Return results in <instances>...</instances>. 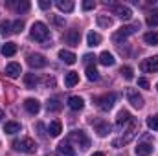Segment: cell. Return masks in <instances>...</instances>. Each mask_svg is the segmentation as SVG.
I'll return each instance as SVG.
<instances>
[{
  "instance_id": "cell-1",
  "label": "cell",
  "mask_w": 158,
  "mask_h": 156,
  "mask_svg": "<svg viewBox=\"0 0 158 156\" xmlns=\"http://www.w3.org/2000/svg\"><path fill=\"white\" fill-rule=\"evenodd\" d=\"M31 39L37 40V42H42L44 46H48L46 42L50 39V30H48V26L44 24V22H35L33 26H31Z\"/></svg>"
},
{
  "instance_id": "cell-2",
  "label": "cell",
  "mask_w": 158,
  "mask_h": 156,
  "mask_svg": "<svg viewBox=\"0 0 158 156\" xmlns=\"http://www.w3.org/2000/svg\"><path fill=\"white\" fill-rule=\"evenodd\" d=\"M13 149L19 153H26V154H33L37 151V145L31 138H22V140H15L13 142Z\"/></svg>"
},
{
  "instance_id": "cell-3",
  "label": "cell",
  "mask_w": 158,
  "mask_h": 156,
  "mask_svg": "<svg viewBox=\"0 0 158 156\" xmlns=\"http://www.w3.org/2000/svg\"><path fill=\"white\" fill-rule=\"evenodd\" d=\"M140 30V24L138 22H134V24H131V26H123V28H119L118 31L114 33V42H121V40H125L127 37H131L132 33H136Z\"/></svg>"
},
{
  "instance_id": "cell-4",
  "label": "cell",
  "mask_w": 158,
  "mask_h": 156,
  "mask_svg": "<svg viewBox=\"0 0 158 156\" xmlns=\"http://www.w3.org/2000/svg\"><path fill=\"white\" fill-rule=\"evenodd\" d=\"M136 130H138V123H136V121H131V127L127 129L125 136L119 138V140H114V142H112V147H123V145H127V143L136 136Z\"/></svg>"
},
{
  "instance_id": "cell-5",
  "label": "cell",
  "mask_w": 158,
  "mask_h": 156,
  "mask_svg": "<svg viewBox=\"0 0 158 156\" xmlns=\"http://www.w3.org/2000/svg\"><path fill=\"white\" fill-rule=\"evenodd\" d=\"M68 142L77 143L81 149H88V147H90V140H88V136H86L83 130H72L70 136H68Z\"/></svg>"
},
{
  "instance_id": "cell-6",
  "label": "cell",
  "mask_w": 158,
  "mask_h": 156,
  "mask_svg": "<svg viewBox=\"0 0 158 156\" xmlns=\"http://www.w3.org/2000/svg\"><path fill=\"white\" fill-rule=\"evenodd\" d=\"M94 101L101 110H110L114 107V103H116V94H103V96L96 97Z\"/></svg>"
},
{
  "instance_id": "cell-7",
  "label": "cell",
  "mask_w": 158,
  "mask_h": 156,
  "mask_svg": "<svg viewBox=\"0 0 158 156\" xmlns=\"http://www.w3.org/2000/svg\"><path fill=\"white\" fill-rule=\"evenodd\" d=\"M125 96H127V101H129L134 109H143V97L138 94L136 88H127V90H125Z\"/></svg>"
},
{
  "instance_id": "cell-8",
  "label": "cell",
  "mask_w": 158,
  "mask_h": 156,
  "mask_svg": "<svg viewBox=\"0 0 158 156\" xmlns=\"http://www.w3.org/2000/svg\"><path fill=\"white\" fill-rule=\"evenodd\" d=\"M28 64L31 68H44L46 66V57L40 53H30L28 55Z\"/></svg>"
},
{
  "instance_id": "cell-9",
  "label": "cell",
  "mask_w": 158,
  "mask_h": 156,
  "mask_svg": "<svg viewBox=\"0 0 158 156\" xmlns=\"http://www.w3.org/2000/svg\"><path fill=\"white\" fill-rule=\"evenodd\" d=\"M79 39H81V33L79 30H68L64 35H63V40L70 46H79Z\"/></svg>"
},
{
  "instance_id": "cell-10",
  "label": "cell",
  "mask_w": 158,
  "mask_h": 156,
  "mask_svg": "<svg viewBox=\"0 0 158 156\" xmlns=\"http://www.w3.org/2000/svg\"><path fill=\"white\" fill-rule=\"evenodd\" d=\"M142 70L147 72V74H153V72H158V55L155 57H149L142 63Z\"/></svg>"
},
{
  "instance_id": "cell-11",
  "label": "cell",
  "mask_w": 158,
  "mask_h": 156,
  "mask_svg": "<svg viewBox=\"0 0 158 156\" xmlns=\"http://www.w3.org/2000/svg\"><path fill=\"white\" fill-rule=\"evenodd\" d=\"M112 13L114 15H118L119 18H123V20H129L131 17H132V11H131V7H127V6H112Z\"/></svg>"
},
{
  "instance_id": "cell-12",
  "label": "cell",
  "mask_w": 158,
  "mask_h": 156,
  "mask_svg": "<svg viewBox=\"0 0 158 156\" xmlns=\"http://www.w3.org/2000/svg\"><path fill=\"white\" fill-rule=\"evenodd\" d=\"M92 125H94V130L98 132L99 138H105L110 132V125L107 121H92Z\"/></svg>"
},
{
  "instance_id": "cell-13",
  "label": "cell",
  "mask_w": 158,
  "mask_h": 156,
  "mask_svg": "<svg viewBox=\"0 0 158 156\" xmlns=\"http://www.w3.org/2000/svg\"><path fill=\"white\" fill-rule=\"evenodd\" d=\"M20 74H22V68H20L19 63H9V64L6 66V76H7V77L17 79Z\"/></svg>"
},
{
  "instance_id": "cell-14",
  "label": "cell",
  "mask_w": 158,
  "mask_h": 156,
  "mask_svg": "<svg viewBox=\"0 0 158 156\" xmlns=\"http://www.w3.org/2000/svg\"><path fill=\"white\" fill-rule=\"evenodd\" d=\"M24 109H26L30 114H37L40 110V103L37 99H33V97H28V99L24 101Z\"/></svg>"
},
{
  "instance_id": "cell-15",
  "label": "cell",
  "mask_w": 158,
  "mask_h": 156,
  "mask_svg": "<svg viewBox=\"0 0 158 156\" xmlns=\"http://www.w3.org/2000/svg\"><path fill=\"white\" fill-rule=\"evenodd\" d=\"M59 59H61L64 64H74V63L77 61L76 53H72V51H68V50H61V51H59Z\"/></svg>"
},
{
  "instance_id": "cell-16",
  "label": "cell",
  "mask_w": 158,
  "mask_h": 156,
  "mask_svg": "<svg viewBox=\"0 0 158 156\" xmlns=\"http://www.w3.org/2000/svg\"><path fill=\"white\" fill-rule=\"evenodd\" d=\"M57 156H74V149L70 147L68 142H61L57 145Z\"/></svg>"
},
{
  "instance_id": "cell-17",
  "label": "cell",
  "mask_w": 158,
  "mask_h": 156,
  "mask_svg": "<svg viewBox=\"0 0 158 156\" xmlns=\"http://www.w3.org/2000/svg\"><path fill=\"white\" fill-rule=\"evenodd\" d=\"M129 121H132V116H131V112H127V110H121L116 117V125H118V129H121L123 125H127Z\"/></svg>"
},
{
  "instance_id": "cell-18",
  "label": "cell",
  "mask_w": 158,
  "mask_h": 156,
  "mask_svg": "<svg viewBox=\"0 0 158 156\" xmlns=\"http://www.w3.org/2000/svg\"><path fill=\"white\" fill-rule=\"evenodd\" d=\"M7 7H11V9H15V11H28L30 9V2H13V0H9L7 2Z\"/></svg>"
},
{
  "instance_id": "cell-19",
  "label": "cell",
  "mask_w": 158,
  "mask_h": 156,
  "mask_svg": "<svg viewBox=\"0 0 158 156\" xmlns=\"http://www.w3.org/2000/svg\"><path fill=\"white\" fill-rule=\"evenodd\" d=\"M15 53H17V44L15 42H6L2 46V55L4 57H13Z\"/></svg>"
},
{
  "instance_id": "cell-20",
  "label": "cell",
  "mask_w": 158,
  "mask_h": 156,
  "mask_svg": "<svg viewBox=\"0 0 158 156\" xmlns=\"http://www.w3.org/2000/svg\"><path fill=\"white\" fill-rule=\"evenodd\" d=\"M68 107H70L72 110H81V109L85 107V101H83L79 96H72V97L68 99Z\"/></svg>"
},
{
  "instance_id": "cell-21",
  "label": "cell",
  "mask_w": 158,
  "mask_h": 156,
  "mask_svg": "<svg viewBox=\"0 0 158 156\" xmlns=\"http://www.w3.org/2000/svg\"><path fill=\"white\" fill-rule=\"evenodd\" d=\"M99 63H101L103 66H112V64L116 63V59H114V55H112V53L103 51V53L99 55Z\"/></svg>"
},
{
  "instance_id": "cell-22",
  "label": "cell",
  "mask_w": 158,
  "mask_h": 156,
  "mask_svg": "<svg viewBox=\"0 0 158 156\" xmlns=\"http://www.w3.org/2000/svg\"><path fill=\"white\" fill-rule=\"evenodd\" d=\"M4 132H6V134H17V132H20V123H17V121H7V123L4 125Z\"/></svg>"
},
{
  "instance_id": "cell-23",
  "label": "cell",
  "mask_w": 158,
  "mask_h": 156,
  "mask_svg": "<svg viewBox=\"0 0 158 156\" xmlns=\"http://www.w3.org/2000/svg\"><path fill=\"white\" fill-rule=\"evenodd\" d=\"M151 153H153L151 143H138V147H136V154L138 156H149Z\"/></svg>"
},
{
  "instance_id": "cell-24",
  "label": "cell",
  "mask_w": 158,
  "mask_h": 156,
  "mask_svg": "<svg viewBox=\"0 0 158 156\" xmlns=\"http://www.w3.org/2000/svg\"><path fill=\"white\" fill-rule=\"evenodd\" d=\"M86 44H88L90 48H96L98 44H101V35H99V33L90 31V33L86 35Z\"/></svg>"
},
{
  "instance_id": "cell-25",
  "label": "cell",
  "mask_w": 158,
  "mask_h": 156,
  "mask_svg": "<svg viewBox=\"0 0 158 156\" xmlns=\"http://www.w3.org/2000/svg\"><path fill=\"white\" fill-rule=\"evenodd\" d=\"M48 134H50L52 138H57V136L61 134V123H59V121H52V123L48 125Z\"/></svg>"
},
{
  "instance_id": "cell-26",
  "label": "cell",
  "mask_w": 158,
  "mask_h": 156,
  "mask_svg": "<svg viewBox=\"0 0 158 156\" xmlns=\"http://www.w3.org/2000/svg\"><path fill=\"white\" fill-rule=\"evenodd\" d=\"M55 6H57L61 11H66V13H70V11L74 9V2H70V0H57Z\"/></svg>"
},
{
  "instance_id": "cell-27",
  "label": "cell",
  "mask_w": 158,
  "mask_h": 156,
  "mask_svg": "<svg viewBox=\"0 0 158 156\" xmlns=\"http://www.w3.org/2000/svg\"><path fill=\"white\" fill-rule=\"evenodd\" d=\"M64 83H66V86H76V84L79 83V74H76V72H68L66 77H64Z\"/></svg>"
},
{
  "instance_id": "cell-28",
  "label": "cell",
  "mask_w": 158,
  "mask_h": 156,
  "mask_svg": "<svg viewBox=\"0 0 158 156\" xmlns=\"http://www.w3.org/2000/svg\"><path fill=\"white\" fill-rule=\"evenodd\" d=\"M86 79L88 81H98L99 79V72L96 70V66H92V64L86 66Z\"/></svg>"
},
{
  "instance_id": "cell-29",
  "label": "cell",
  "mask_w": 158,
  "mask_h": 156,
  "mask_svg": "<svg viewBox=\"0 0 158 156\" xmlns=\"http://www.w3.org/2000/svg\"><path fill=\"white\" fill-rule=\"evenodd\" d=\"M98 26H101V28H110V26H112V18L107 17V15H98Z\"/></svg>"
},
{
  "instance_id": "cell-30",
  "label": "cell",
  "mask_w": 158,
  "mask_h": 156,
  "mask_svg": "<svg viewBox=\"0 0 158 156\" xmlns=\"http://www.w3.org/2000/svg\"><path fill=\"white\" fill-rule=\"evenodd\" d=\"M24 83H26L28 88H35L39 81H37V76H35V74H26V76H24Z\"/></svg>"
},
{
  "instance_id": "cell-31",
  "label": "cell",
  "mask_w": 158,
  "mask_h": 156,
  "mask_svg": "<svg viewBox=\"0 0 158 156\" xmlns=\"http://www.w3.org/2000/svg\"><path fill=\"white\" fill-rule=\"evenodd\" d=\"M143 40H145L147 44H151V46H156L158 44V33L156 31H149V33L143 35Z\"/></svg>"
},
{
  "instance_id": "cell-32",
  "label": "cell",
  "mask_w": 158,
  "mask_h": 156,
  "mask_svg": "<svg viewBox=\"0 0 158 156\" xmlns=\"http://www.w3.org/2000/svg\"><path fill=\"white\" fill-rule=\"evenodd\" d=\"M119 74H121L123 77L127 79V81H131V79H134V72H132V68H131V66H121V70H119Z\"/></svg>"
},
{
  "instance_id": "cell-33",
  "label": "cell",
  "mask_w": 158,
  "mask_h": 156,
  "mask_svg": "<svg viewBox=\"0 0 158 156\" xmlns=\"http://www.w3.org/2000/svg\"><path fill=\"white\" fill-rule=\"evenodd\" d=\"M147 24H149V26H158V9L151 11V13L147 15Z\"/></svg>"
},
{
  "instance_id": "cell-34",
  "label": "cell",
  "mask_w": 158,
  "mask_h": 156,
  "mask_svg": "<svg viewBox=\"0 0 158 156\" xmlns=\"http://www.w3.org/2000/svg\"><path fill=\"white\" fill-rule=\"evenodd\" d=\"M147 127L153 129V130H158V114L147 117Z\"/></svg>"
},
{
  "instance_id": "cell-35",
  "label": "cell",
  "mask_w": 158,
  "mask_h": 156,
  "mask_svg": "<svg viewBox=\"0 0 158 156\" xmlns=\"http://www.w3.org/2000/svg\"><path fill=\"white\" fill-rule=\"evenodd\" d=\"M48 110H52V112L61 110V103L57 99H48Z\"/></svg>"
},
{
  "instance_id": "cell-36",
  "label": "cell",
  "mask_w": 158,
  "mask_h": 156,
  "mask_svg": "<svg viewBox=\"0 0 158 156\" xmlns=\"http://www.w3.org/2000/svg\"><path fill=\"white\" fill-rule=\"evenodd\" d=\"M22 28H24V22H22V20H15V22L11 24V33H20Z\"/></svg>"
},
{
  "instance_id": "cell-37",
  "label": "cell",
  "mask_w": 158,
  "mask_h": 156,
  "mask_svg": "<svg viewBox=\"0 0 158 156\" xmlns=\"http://www.w3.org/2000/svg\"><path fill=\"white\" fill-rule=\"evenodd\" d=\"M0 31H2V35H9V33H11V22L4 20V22L0 24Z\"/></svg>"
},
{
  "instance_id": "cell-38",
  "label": "cell",
  "mask_w": 158,
  "mask_h": 156,
  "mask_svg": "<svg viewBox=\"0 0 158 156\" xmlns=\"http://www.w3.org/2000/svg\"><path fill=\"white\" fill-rule=\"evenodd\" d=\"M52 22L55 24V26H64V18H61V17H57V15H52Z\"/></svg>"
},
{
  "instance_id": "cell-39",
  "label": "cell",
  "mask_w": 158,
  "mask_h": 156,
  "mask_svg": "<svg viewBox=\"0 0 158 156\" xmlns=\"http://www.w3.org/2000/svg\"><path fill=\"white\" fill-rule=\"evenodd\" d=\"M94 6H96V2H94V0H85V2H83V9H85V11L94 9Z\"/></svg>"
},
{
  "instance_id": "cell-40",
  "label": "cell",
  "mask_w": 158,
  "mask_h": 156,
  "mask_svg": "<svg viewBox=\"0 0 158 156\" xmlns=\"http://www.w3.org/2000/svg\"><path fill=\"white\" fill-rule=\"evenodd\" d=\"M138 84H140V86H142V88H145V90H149V86H151V84H149V81H147V79H138Z\"/></svg>"
},
{
  "instance_id": "cell-41",
  "label": "cell",
  "mask_w": 158,
  "mask_h": 156,
  "mask_svg": "<svg viewBox=\"0 0 158 156\" xmlns=\"http://www.w3.org/2000/svg\"><path fill=\"white\" fill-rule=\"evenodd\" d=\"M39 6H40V9H50V7H52V2H48V0H40Z\"/></svg>"
},
{
  "instance_id": "cell-42",
  "label": "cell",
  "mask_w": 158,
  "mask_h": 156,
  "mask_svg": "<svg viewBox=\"0 0 158 156\" xmlns=\"http://www.w3.org/2000/svg\"><path fill=\"white\" fill-rule=\"evenodd\" d=\"M92 59H96V57H92V55H90V53H88V55H85V63H90V61H92Z\"/></svg>"
},
{
  "instance_id": "cell-43",
  "label": "cell",
  "mask_w": 158,
  "mask_h": 156,
  "mask_svg": "<svg viewBox=\"0 0 158 156\" xmlns=\"http://www.w3.org/2000/svg\"><path fill=\"white\" fill-rule=\"evenodd\" d=\"M92 156H105V154H103V153H94Z\"/></svg>"
},
{
  "instance_id": "cell-44",
  "label": "cell",
  "mask_w": 158,
  "mask_h": 156,
  "mask_svg": "<svg viewBox=\"0 0 158 156\" xmlns=\"http://www.w3.org/2000/svg\"><path fill=\"white\" fill-rule=\"evenodd\" d=\"M2 117H4V110L0 109V121H2Z\"/></svg>"
},
{
  "instance_id": "cell-45",
  "label": "cell",
  "mask_w": 158,
  "mask_h": 156,
  "mask_svg": "<svg viewBox=\"0 0 158 156\" xmlns=\"http://www.w3.org/2000/svg\"><path fill=\"white\" fill-rule=\"evenodd\" d=\"M156 90H158V84H156Z\"/></svg>"
}]
</instances>
